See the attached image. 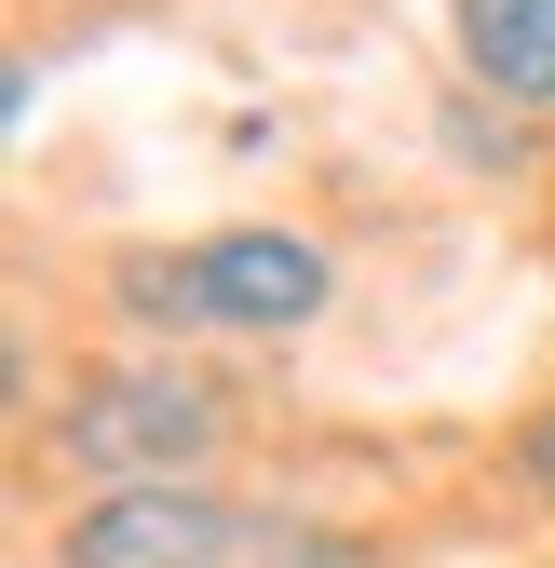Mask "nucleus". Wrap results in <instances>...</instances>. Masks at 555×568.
Segmentation results:
<instances>
[{"label":"nucleus","instance_id":"obj_5","mask_svg":"<svg viewBox=\"0 0 555 568\" xmlns=\"http://www.w3.org/2000/svg\"><path fill=\"white\" fill-rule=\"evenodd\" d=\"M528 487H542V501H555V406L528 419Z\"/></svg>","mask_w":555,"mask_h":568},{"label":"nucleus","instance_id":"obj_2","mask_svg":"<svg viewBox=\"0 0 555 568\" xmlns=\"http://www.w3.org/2000/svg\"><path fill=\"white\" fill-rule=\"evenodd\" d=\"M54 555H68V568H339L325 541H258L231 501H203L190 474H150V487L82 501Z\"/></svg>","mask_w":555,"mask_h":568},{"label":"nucleus","instance_id":"obj_4","mask_svg":"<svg viewBox=\"0 0 555 568\" xmlns=\"http://www.w3.org/2000/svg\"><path fill=\"white\" fill-rule=\"evenodd\" d=\"M461 68L515 109H555V0H461Z\"/></svg>","mask_w":555,"mask_h":568},{"label":"nucleus","instance_id":"obj_1","mask_svg":"<svg viewBox=\"0 0 555 568\" xmlns=\"http://www.w3.org/2000/svg\"><path fill=\"white\" fill-rule=\"evenodd\" d=\"M325 244L299 231H203L176 257H122V312L135 325H231V338H285L325 312Z\"/></svg>","mask_w":555,"mask_h":568},{"label":"nucleus","instance_id":"obj_3","mask_svg":"<svg viewBox=\"0 0 555 568\" xmlns=\"http://www.w3.org/2000/svg\"><path fill=\"white\" fill-rule=\"evenodd\" d=\"M54 447L109 474V487H150V474H203L218 460V393L176 379V366H109L54 406Z\"/></svg>","mask_w":555,"mask_h":568}]
</instances>
